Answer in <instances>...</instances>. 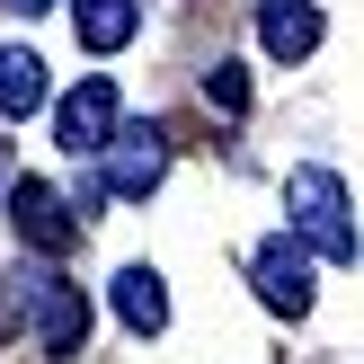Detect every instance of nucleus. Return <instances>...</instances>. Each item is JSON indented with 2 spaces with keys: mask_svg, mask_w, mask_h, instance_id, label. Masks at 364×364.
<instances>
[{
  "mask_svg": "<svg viewBox=\"0 0 364 364\" xmlns=\"http://www.w3.org/2000/svg\"><path fill=\"white\" fill-rule=\"evenodd\" d=\"M284 240L302 258H329V267H355V213H347V187L338 169H294L284 178Z\"/></svg>",
  "mask_w": 364,
  "mask_h": 364,
  "instance_id": "obj_1",
  "label": "nucleus"
},
{
  "mask_svg": "<svg viewBox=\"0 0 364 364\" xmlns=\"http://www.w3.org/2000/svg\"><path fill=\"white\" fill-rule=\"evenodd\" d=\"M98 160H107V196L134 205V196H151L160 169H169V134H160V124H116Z\"/></svg>",
  "mask_w": 364,
  "mask_h": 364,
  "instance_id": "obj_2",
  "label": "nucleus"
},
{
  "mask_svg": "<svg viewBox=\"0 0 364 364\" xmlns=\"http://www.w3.org/2000/svg\"><path fill=\"white\" fill-rule=\"evenodd\" d=\"M36 311V329H45V355H80V338H89V302L71 294V284H53V276H27L18 284V311H9V329Z\"/></svg>",
  "mask_w": 364,
  "mask_h": 364,
  "instance_id": "obj_3",
  "label": "nucleus"
},
{
  "mask_svg": "<svg viewBox=\"0 0 364 364\" xmlns=\"http://www.w3.org/2000/svg\"><path fill=\"white\" fill-rule=\"evenodd\" d=\"M116 124H124V107H116V80H80V89L63 98V116H53V134H63V151H71V160H98Z\"/></svg>",
  "mask_w": 364,
  "mask_h": 364,
  "instance_id": "obj_4",
  "label": "nucleus"
},
{
  "mask_svg": "<svg viewBox=\"0 0 364 364\" xmlns=\"http://www.w3.org/2000/svg\"><path fill=\"white\" fill-rule=\"evenodd\" d=\"M9 223H18V240H27V249H45V258H63V249H71V231H80L45 178H18V187H9Z\"/></svg>",
  "mask_w": 364,
  "mask_h": 364,
  "instance_id": "obj_5",
  "label": "nucleus"
},
{
  "mask_svg": "<svg viewBox=\"0 0 364 364\" xmlns=\"http://www.w3.org/2000/svg\"><path fill=\"white\" fill-rule=\"evenodd\" d=\"M258 294H267V311H284V320H302V311H311V258H302L284 231L258 249Z\"/></svg>",
  "mask_w": 364,
  "mask_h": 364,
  "instance_id": "obj_6",
  "label": "nucleus"
},
{
  "mask_svg": "<svg viewBox=\"0 0 364 364\" xmlns=\"http://www.w3.org/2000/svg\"><path fill=\"white\" fill-rule=\"evenodd\" d=\"M258 45L276 53V63L320 53V9H311V0H258Z\"/></svg>",
  "mask_w": 364,
  "mask_h": 364,
  "instance_id": "obj_7",
  "label": "nucleus"
},
{
  "mask_svg": "<svg viewBox=\"0 0 364 364\" xmlns=\"http://www.w3.org/2000/svg\"><path fill=\"white\" fill-rule=\"evenodd\" d=\"M71 27H80L89 53H116V45H134L142 9H134V0H71Z\"/></svg>",
  "mask_w": 364,
  "mask_h": 364,
  "instance_id": "obj_8",
  "label": "nucleus"
},
{
  "mask_svg": "<svg viewBox=\"0 0 364 364\" xmlns=\"http://www.w3.org/2000/svg\"><path fill=\"white\" fill-rule=\"evenodd\" d=\"M116 320H124V329H142V338L169 329V294H160L151 267H124V276H116Z\"/></svg>",
  "mask_w": 364,
  "mask_h": 364,
  "instance_id": "obj_9",
  "label": "nucleus"
},
{
  "mask_svg": "<svg viewBox=\"0 0 364 364\" xmlns=\"http://www.w3.org/2000/svg\"><path fill=\"white\" fill-rule=\"evenodd\" d=\"M27 107H45V63L27 45H9L0 53V116H27Z\"/></svg>",
  "mask_w": 364,
  "mask_h": 364,
  "instance_id": "obj_10",
  "label": "nucleus"
},
{
  "mask_svg": "<svg viewBox=\"0 0 364 364\" xmlns=\"http://www.w3.org/2000/svg\"><path fill=\"white\" fill-rule=\"evenodd\" d=\"M205 98L223 107V116H240V107H249V80H240V71H231V63H213V80H205Z\"/></svg>",
  "mask_w": 364,
  "mask_h": 364,
  "instance_id": "obj_11",
  "label": "nucleus"
},
{
  "mask_svg": "<svg viewBox=\"0 0 364 364\" xmlns=\"http://www.w3.org/2000/svg\"><path fill=\"white\" fill-rule=\"evenodd\" d=\"M0 9H18V18H36V9H53V0H0Z\"/></svg>",
  "mask_w": 364,
  "mask_h": 364,
  "instance_id": "obj_12",
  "label": "nucleus"
}]
</instances>
